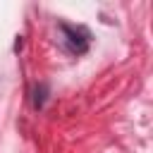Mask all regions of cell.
Wrapping results in <instances>:
<instances>
[{
	"instance_id": "cell-1",
	"label": "cell",
	"mask_w": 153,
	"mask_h": 153,
	"mask_svg": "<svg viewBox=\"0 0 153 153\" xmlns=\"http://www.w3.org/2000/svg\"><path fill=\"white\" fill-rule=\"evenodd\" d=\"M62 31H65V36H67V48H69L72 53H76V55L86 53V48H88V33H86L81 26L62 24Z\"/></svg>"
}]
</instances>
